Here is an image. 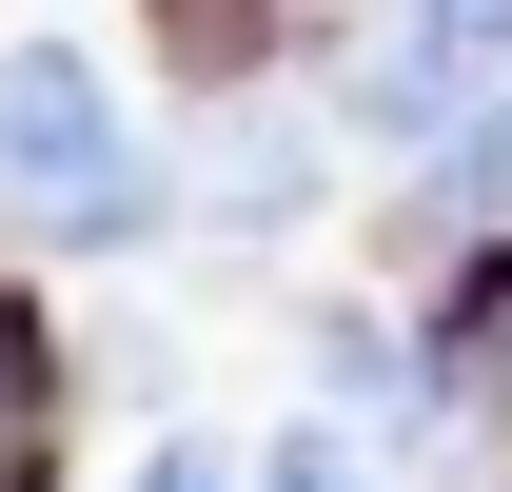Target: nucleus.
Returning <instances> with one entry per match:
<instances>
[{"mask_svg":"<svg viewBox=\"0 0 512 492\" xmlns=\"http://www.w3.org/2000/svg\"><path fill=\"white\" fill-rule=\"evenodd\" d=\"M197 197H217V237H276V217L316 197V138L276 119V99H237V119H217V158H197Z\"/></svg>","mask_w":512,"mask_h":492,"instance_id":"nucleus-3","label":"nucleus"},{"mask_svg":"<svg viewBox=\"0 0 512 492\" xmlns=\"http://www.w3.org/2000/svg\"><path fill=\"white\" fill-rule=\"evenodd\" d=\"M256 492H375V453H335V433H296V453H276Z\"/></svg>","mask_w":512,"mask_h":492,"instance_id":"nucleus-6","label":"nucleus"},{"mask_svg":"<svg viewBox=\"0 0 512 492\" xmlns=\"http://www.w3.org/2000/svg\"><path fill=\"white\" fill-rule=\"evenodd\" d=\"M434 256H453V276H473V256H512V99L434 158Z\"/></svg>","mask_w":512,"mask_h":492,"instance_id":"nucleus-4","label":"nucleus"},{"mask_svg":"<svg viewBox=\"0 0 512 492\" xmlns=\"http://www.w3.org/2000/svg\"><path fill=\"white\" fill-rule=\"evenodd\" d=\"M119 492H237V473H217V453H197V433H158V453H138Z\"/></svg>","mask_w":512,"mask_h":492,"instance_id":"nucleus-7","label":"nucleus"},{"mask_svg":"<svg viewBox=\"0 0 512 492\" xmlns=\"http://www.w3.org/2000/svg\"><path fill=\"white\" fill-rule=\"evenodd\" d=\"M0 217L60 237V256H119L158 217V158L119 138V79L79 40H0Z\"/></svg>","mask_w":512,"mask_h":492,"instance_id":"nucleus-1","label":"nucleus"},{"mask_svg":"<svg viewBox=\"0 0 512 492\" xmlns=\"http://www.w3.org/2000/svg\"><path fill=\"white\" fill-rule=\"evenodd\" d=\"M493 99H512V60H493V40H434V20H394L375 60H355V119H375V138H434V158L493 119Z\"/></svg>","mask_w":512,"mask_h":492,"instance_id":"nucleus-2","label":"nucleus"},{"mask_svg":"<svg viewBox=\"0 0 512 492\" xmlns=\"http://www.w3.org/2000/svg\"><path fill=\"white\" fill-rule=\"evenodd\" d=\"M40 414H60V374H40V335H20V315H0V492L40 473Z\"/></svg>","mask_w":512,"mask_h":492,"instance_id":"nucleus-5","label":"nucleus"},{"mask_svg":"<svg viewBox=\"0 0 512 492\" xmlns=\"http://www.w3.org/2000/svg\"><path fill=\"white\" fill-rule=\"evenodd\" d=\"M414 20H434V40H493V60H512V0H414Z\"/></svg>","mask_w":512,"mask_h":492,"instance_id":"nucleus-8","label":"nucleus"}]
</instances>
